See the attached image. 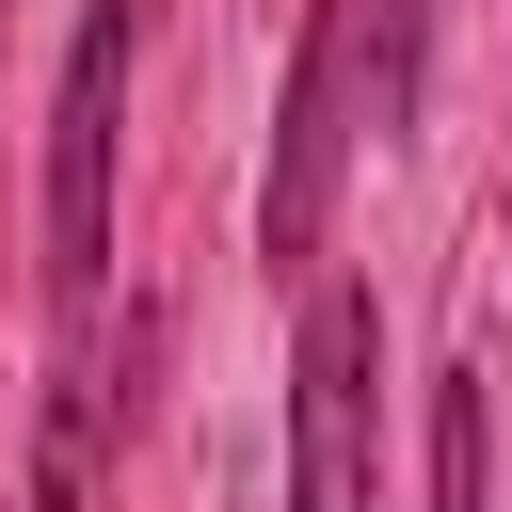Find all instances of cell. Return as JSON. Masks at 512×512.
Returning <instances> with one entry per match:
<instances>
[{
    "label": "cell",
    "instance_id": "cell-1",
    "mask_svg": "<svg viewBox=\"0 0 512 512\" xmlns=\"http://www.w3.org/2000/svg\"><path fill=\"white\" fill-rule=\"evenodd\" d=\"M144 16L160 0H80V48L48 96V304H64V336H96V288H112V144H128Z\"/></svg>",
    "mask_w": 512,
    "mask_h": 512
},
{
    "label": "cell",
    "instance_id": "cell-2",
    "mask_svg": "<svg viewBox=\"0 0 512 512\" xmlns=\"http://www.w3.org/2000/svg\"><path fill=\"white\" fill-rule=\"evenodd\" d=\"M384 304L352 272L304 288L288 320V512H384Z\"/></svg>",
    "mask_w": 512,
    "mask_h": 512
},
{
    "label": "cell",
    "instance_id": "cell-3",
    "mask_svg": "<svg viewBox=\"0 0 512 512\" xmlns=\"http://www.w3.org/2000/svg\"><path fill=\"white\" fill-rule=\"evenodd\" d=\"M368 144V80H352V0L304 16L288 48V112H272V192H256V272H320V224H336V176Z\"/></svg>",
    "mask_w": 512,
    "mask_h": 512
},
{
    "label": "cell",
    "instance_id": "cell-4",
    "mask_svg": "<svg viewBox=\"0 0 512 512\" xmlns=\"http://www.w3.org/2000/svg\"><path fill=\"white\" fill-rule=\"evenodd\" d=\"M432 32H448V0H352V80H368V128H384V144H400L416 96H432Z\"/></svg>",
    "mask_w": 512,
    "mask_h": 512
},
{
    "label": "cell",
    "instance_id": "cell-5",
    "mask_svg": "<svg viewBox=\"0 0 512 512\" xmlns=\"http://www.w3.org/2000/svg\"><path fill=\"white\" fill-rule=\"evenodd\" d=\"M96 432H112V384L64 368L48 416H32V512H96Z\"/></svg>",
    "mask_w": 512,
    "mask_h": 512
},
{
    "label": "cell",
    "instance_id": "cell-6",
    "mask_svg": "<svg viewBox=\"0 0 512 512\" xmlns=\"http://www.w3.org/2000/svg\"><path fill=\"white\" fill-rule=\"evenodd\" d=\"M496 400H480V368H432V512H496Z\"/></svg>",
    "mask_w": 512,
    "mask_h": 512
},
{
    "label": "cell",
    "instance_id": "cell-7",
    "mask_svg": "<svg viewBox=\"0 0 512 512\" xmlns=\"http://www.w3.org/2000/svg\"><path fill=\"white\" fill-rule=\"evenodd\" d=\"M0 16H16V0H0Z\"/></svg>",
    "mask_w": 512,
    "mask_h": 512
}]
</instances>
